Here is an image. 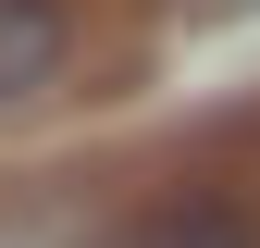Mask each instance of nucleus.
Masks as SVG:
<instances>
[{"label":"nucleus","instance_id":"nucleus-2","mask_svg":"<svg viewBox=\"0 0 260 248\" xmlns=\"http://www.w3.org/2000/svg\"><path fill=\"white\" fill-rule=\"evenodd\" d=\"M124 248H260V224L236 199H161V211H137Z\"/></svg>","mask_w":260,"mask_h":248},{"label":"nucleus","instance_id":"nucleus-1","mask_svg":"<svg viewBox=\"0 0 260 248\" xmlns=\"http://www.w3.org/2000/svg\"><path fill=\"white\" fill-rule=\"evenodd\" d=\"M62 62H75V13L62 0H0V112L38 100Z\"/></svg>","mask_w":260,"mask_h":248}]
</instances>
